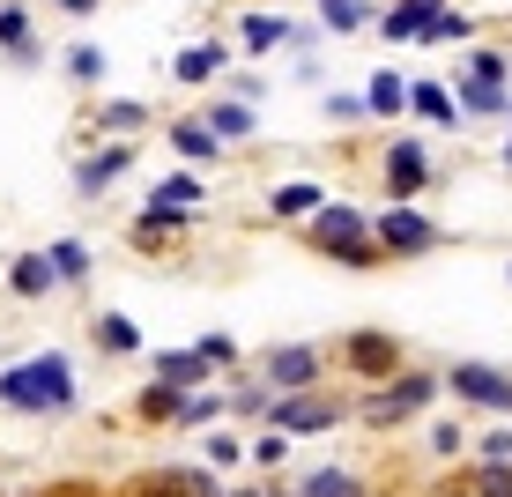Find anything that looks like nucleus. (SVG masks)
I'll return each instance as SVG.
<instances>
[{
    "instance_id": "31",
    "label": "nucleus",
    "mask_w": 512,
    "mask_h": 497,
    "mask_svg": "<svg viewBox=\"0 0 512 497\" xmlns=\"http://www.w3.org/2000/svg\"><path fill=\"white\" fill-rule=\"evenodd\" d=\"M312 23H320V38H349V30L372 23V8H364V0H320V8H312Z\"/></svg>"
},
{
    "instance_id": "3",
    "label": "nucleus",
    "mask_w": 512,
    "mask_h": 497,
    "mask_svg": "<svg viewBox=\"0 0 512 497\" xmlns=\"http://www.w3.org/2000/svg\"><path fill=\"white\" fill-rule=\"evenodd\" d=\"M305 238L320 245L327 260H342V268H379V238H372V216H364V208H349V201H327L320 216L305 223Z\"/></svg>"
},
{
    "instance_id": "36",
    "label": "nucleus",
    "mask_w": 512,
    "mask_h": 497,
    "mask_svg": "<svg viewBox=\"0 0 512 497\" xmlns=\"http://www.w3.org/2000/svg\"><path fill=\"white\" fill-rule=\"evenodd\" d=\"M505 75H512V52H498V45L468 52V82H505Z\"/></svg>"
},
{
    "instance_id": "50",
    "label": "nucleus",
    "mask_w": 512,
    "mask_h": 497,
    "mask_svg": "<svg viewBox=\"0 0 512 497\" xmlns=\"http://www.w3.org/2000/svg\"><path fill=\"white\" fill-rule=\"evenodd\" d=\"M505 119H512V112H505Z\"/></svg>"
},
{
    "instance_id": "11",
    "label": "nucleus",
    "mask_w": 512,
    "mask_h": 497,
    "mask_svg": "<svg viewBox=\"0 0 512 497\" xmlns=\"http://www.w3.org/2000/svg\"><path fill=\"white\" fill-rule=\"evenodd\" d=\"M0 60L8 67H45V38H38V8L30 0H0Z\"/></svg>"
},
{
    "instance_id": "27",
    "label": "nucleus",
    "mask_w": 512,
    "mask_h": 497,
    "mask_svg": "<svg viewBox=\"0 0 512 497\" xmlns=\"http://www.w3.org/2000/svg\"><path fill=\"white\" fill-rule=\"evenodd\" d=\"M45 260H52V275H60V290H82V282H90V268H97L82 238H52V245H45Z\"/></svg>"
},
{
    "instance_id": "25",
    "label": "nucleus",
    "mask_w": 512,
    "mask_h": 497,
    "mask_svg": "<svg viewBox=\"0 0 512 497\" xmlns=\"http://www.w3.org/2000/svg\"><path fill=\"white\" fill-rule=\"evenodd\" d=\"M364 112H372V119H401V112H409V75L379 67V75L364 82Z\"/></svg>"
},
{
    "instance_id": "28",
    "label": "nucleus",
    "mask_w": 512,
    "mask_h": 497,
    "mask_svg": "<svg viewBox=\"0 0 512 497\" xmlns=\"http://www.w3.org/2000/svg\"><path fill=\"white\" fill-rule=\"evenodd\" d=\"M238 45H245V52H275V45H290V23L268 15V8H245V15H238Z\"/></svg>"
},
{
    "instance_id": "33",
    "label": "nucleus",
    "mask_w": 512,
    "mask_h": 497,
    "mask_svg": "<svg viewBox=\"0 0 512 497\" xmlns=\"http://www.w3.org/2000/svg\"><path fill=\"white\" fill-rule=\"evenodd\" d=\"M223 416H231V394L201 386V394H186V408H179V431H208V423H223Z\"/></svg>"
},
{
    "instance_id": "9",
    "label": "nucleus",
    "mask_w": 512,
    "mask_h": 497,
    "mask_svg": "<svg viewBox=\"0 0 512 497\" xmlns=\"http://www.w3.org/2000/svg\"><path fill=\"white\" fill-rule=\"evenodd\" d=\"M379 171H386V201L394 208H416V193L431 186V156H423V141H386V156H379Z\"/></svg>"
},
{
    "instance_id": "35",
    "label": "nucleus",
    "mask_w": 512,
    "mask_h": 497,
    "mask_svg": "<svg viewBox=\"0 0 512 497\" xmlns=\"http://www.w3.org/2000/svg\"><path fill=\"white\" fill-rule=\"evenodd\" d=\"M461 483H468V497H512V468H490V460H475Z\"/></svg>"
},
{
    "instance_id": "24",
    "label": "nucleus",
    "mask_w": 512,
    "mask_h": 497,
    "mask_svg": "<svg viewBox=\"0 0 512 497\" xmlns=\"http://www.w3.org/2000/svg\"><path fill=\"white\" fill-rule=\"evenodd\" d=\"M60 75H67V82H75V90H97V82H104V75H112V52H104V45H90V38H82V45H67V52H60Z\"/></svg>"
},
{
    "instance_id": "2",
    "label": "nucleus",
    "mask_w": 512,
    "mask_h": 497,
    "mask_svg": "<svg viewBox=\"0 0 512 497\" xmlns=\"http://www.w3.org/2000/svg\"><path fill=\"white\" fill-rule=\"evenodd\" d=\"M438 394H446V379H438V371H423V364H409V371H394L386 386H372V394L349 408V416L372 423V431H401V423L423 416V408H431Z\"/></svg>"
},
{
    "instance_id": "18",
    "label": "nucleus",
    "mask_w": 512,
    "mask_h": 497,
    "mask_svg": "<svg viewBox=\"0 0 512 497\" xmlns=\"http://www.w3.org/2000/svg\"><path fill=\"white\" fill-rule=\"evenodd\" d=\"M409 112L431 119V127H468L461 104H453V90H446V82H431V75H409Z\"/></svg>"
},
{
    "instance_id": "49",
    "label": "nucleus",
    "mask_w": 512,
    "mask_h": 497,
    "mask_svg": "<svg viewBox=\"0 0 512 497\" xmlns=\"http://www.w3.org/2000/svg\"><path fill=\"white\" fill-rule=\"evenodd\" d=\"M505 171H512V134H505Z\"/></svg>"
},
{
    "instance_id": "21",
    "label": "nucleus",
    "mask_w": 512,
    "mask_h": 497,
    "mask_svg": "<svg viewBox=\"0 0 512 497\" xmlns=\"http://www.w3.org/2000/svg\"><path fill=\"white\" fill-rule=\"evenodd\" d=\"M164 134H171V149H179V156H186V164H223V141H216V134H208V127H201V112H186V119H171V127H164Z\"/></svg>"
},
{
    "instance_id": "10",
    "label": "nucleus",
    "mask_w": 512,
    "mask_h": 497,
    "mask_svg": "<svg viewBox=\"0 0 512 497\" xmlns=\"http://www.w3.org/2000/svg\"><path fill=\"white\" fill-rule=\"evenodd\" d=\"M134 141H104V149H82L75 156V193H82V201H104V193H112L119 179H127V171H134Z\"/></svg>"
},
{
    "instance_id": "38",
    "label": "nucleus",
    "mask_w": 512,
    "mask_h": 497,
    "mask_svg": "<svg viewBox=\"0 0 512 497\" xmlns=\"http://www.w3.org/2000/svg\"><path fill=\"white\" fill-rule=\"evenodd\" d=\"M268 401H275V394H268L260 379H238V386H231V416H268Z\"/></svg>"
},
{
    "instance_id": "20",
    "label": "nucleus",
    "mask_w": 512,
    "mask_h": 497,
    "mask_svg": "<svg viewBox=\"0 0 512 497\" xmlns=\"http://www.w3.org/2000/svg\"><path fill=\"white\" fill-rule=\"evenodd\" d=\"M453 104H461V119H505L512 112V90L505 82H453Z\"/></svg>"
},
{
    "instance_id": "48",
    "label": "nucleus",
    "mask_w": 512,
    "mask_h": 497,
    "mask_svg": "<svg viewBox=\"0 0 512 497\" xmlns=\"http://www.w3.org/2000/svg\"><path fill=\"white\" fill-rule=\"evenodd\" d=\"M223 497H282V490H223Z\"/></svg>"
},
{
    "instance_id": "39",
    "label": "nucleus",
    "mask_w": 512,
    "mask_h": 497,
    "mask_svg": "<svg viewBox=\"0 0 512 497\" xmlns=\"http://www.w3.org/2000/svg\"><path fill=\"white\" fill-rule=\"evenodd\" d=\"M245 460H253V468H282V460H290V438H282V431H260L253 446H245Z\"/></svg>"
},
{
    "instance_id": "26",
    "label": "nucleus",
    "mask_w": 512,
    "mask_h": 497,
    "mask_svg": "<svg viewBox=\"0 0 512 497\" xmlns=\"http://www.w3.org/2000/svg\"><path fill=\"white\" fill-rule=\"evenodd\" d=\"M90 342L104 349V357H141V327L127 312H97L90 319Z\"/></svg>"
},
{
    "instance_id": "14",
    "label": "nucleus",
    "mask_w": 512,
    "mask_h": 497,
    "mask_svg": "<svg viewBox=\"0 0 512 497\" xmlns=\"http://www.w3.org/2000/svg\"><path fill=\"white\" fill-rule=\"evenodd\" d=\"M231 75V45L223 38H201V45H186L179 60H171V82H186V90H208V82H223Z\"/></svg>"
},
{
    "instance_id": "13",
    "label": "nucleus",
    "mask_w": 512,
    "mask_h": 497,
    "mask_svg": "<svg viewBox=\"0 0 512 497\" xmlns=\"http://www.w3.org/2000/svg\"><path fill=\"white\" fill-rule=\"evenodd\" d=\"M127 497H223V483L216 468H149L127 483Z\"/></svg>"
},
{
    "instance_id": "44",
    "label": "nucleus",
    "mask_w": 512,
    "mask_h": 497,
    "mask_svg": "<svg viewBox=\"0 0 512 497\" xmlns=\"http://www.w3.org/2000/svg\"><path fill=\"white\" fill-rule=\"evenodd\" d=\"M475 460H490V468H512V431H490L483 446H475Z\"/></svg>"
},
{
    "instance_id": "4",
    "label": "nucleus",
    "mask_w": 512,
    "mask_h": 497,
    "mask_svg": "<svg viewBox=\"0 0 512 497\" xmlns=\"http://www.w3.org/2000/svg\"><path fill=\"white\" fill-rule=\"evenodd\" d=\"M334 423H349V401L342 394H275L268 401V431H282V438H312V431H334Z\"/></svg>"
},
{
    "instance_id": "41",
    "label": "nucleus",
    "mask_w": 512,
    "mask_h": 497,
    "mask_svg": "<svg viewBox=\"0 0 512 497\" xmlns=\"http://www.w3.org/2000/svg\"><path fill=\"white\" fill-rule=\"evenodd\" d=\"M461 446H468L461 423H431V453H438V460H461Z\"/></svg>"
},
{
    "instance_id": "34",
    "label": "nucleus",
    "mask_w": 512,
    "mask_h": 497,
    "mask_svg": "<svg viewBox=\"0 0 512 497\" xmlns=\"http://www.w3.org/2000/svg\"><path fill=\"white\" fill-rule=\"evenodd\" d=\"M468 38H475V15H468V8H446V15H438V23L423 30L416 45H468Z\"/></svg>"
},
{
    "instance_id": "6",
    "label": "nucleus",
    "mask_w": 512,
    "mask_h": 497,
    "mask_svg": "<svg viewBox=\"0 0 512 497\" xmlns=\"http://www.w3.org/2000/svg\"><path fill=\"white\" fill-rule=\"evenodd\" d=\"M372 238H379L386 260H423V253L446 245V230L423 216V208H386V216H372Z\"/></svg>"
},
{
    "instance_id": "12",
    "label": "nucleus",
    "mask_w": 512,
    "mask_h": 497,
    "mask_svg": "<svg viewBox=\"0 0 512 497\" xmlns=\"http://www.w3.org/2000/svg\"><path fill=\"white\" fill-rule=\"evenodd\" d=\"M446 8H453V0H386V8L372 15V30H379L386 45H416V38H423V30H431Z\"/></svg>"
},
{
    "instance_id": "42",
    "label": "nucleus",
    "mask_w": 512,
    "mask_h": 497,
    "mask_svg": "<svg viewBox=\"0 0 512 497\" xmlns=\"http://www.w3.org/2000/svg\"><path fill=\"white\" fill-rule=\"evenodd\" d=\"M327 119H334V127H357V119H372V112H364V97L334 90V97H327Z\"/></svg>"
},
{
    "instance_id": "17",
    "label": "nucleus",
    "mask_w": 512,
    "mask_h": 497,
    "mask_svg": "<svg viewBox=\"0 0 512 497\" xmlns=\"http://www.w3.org/2000/svg\"><path fill=\"white\" fill-rule=\"evenodd\" d=\"M52 290H60V275H52L45 253H15V260H8V297H23V305H45Z\"/></svg>"
},
{
    "instance_id": "46",
    "label": "nucleus",
    "mask_w": 512,
    "mask_h": 497,
    "mask_svg": "<svg viewBox=\"0 0 512 497\" xmlns=\"http://www.w3.org/2000/svg\"><path fill=\"white\" fill-rule=\"evenodd\" d=\"M431 497H468V483H461V475H446V483H438Z\"/></svg>"
},
{
    "instance_id": "40",
    "label": "nucleus",
    "mask_w": 512,
    "mask_h": 497,
    "mask_svg": "<svg viewBox=\"0 0 512 497\" xmlns=\"http://www.w3.org/2000/svg\"><path fill=\"white\" fill-rule=\"evenodd\" d=\"M223 97H238V104H260V97H268V75L238 67V75H223Z\"/></svg>"
},
{
    "instance_id": "43",
    "label": "nucleus",
    "mask_w": 512,
    "mask_h": 497,
    "mask_svg": "<svg viewBox=\"0 0 512 497\" xmlns=\"http://www.w3.org/2000/svg\"><path fill=\"white\" fill-rule=\"evenodd\" d=\"M238 460H245V446H238L231 431H216V438H208V468H238Z\"/></svg>"
},
{
    "instance_id": "1",
    "label": "nucleus",
    "mask_w": 512,
    "mask_h": 497,
    "mask_svg": "<svg viewBox=\"0 0 512 497\" xmlns=\"http://www.w3.org/2000/svg\"><path fill=\"white\" fill-rule=\"evenodd\" d=\"M75 401H82V386H75V364H67L60 349L0 364V408H15V416H67Z\"/></svg>"
},
{
    "instance_id": "30",
    "label": "nucleus",
    "mask_w": 512,
    "mask_h": 497,
    "mask_svg": "<svg viewBox=\"0 0 512 497\" xmlns=\"http://www.w3.org/2000/svg\"><path fill=\"white\" fill-rule=\"evenodd\" d=\"M149 201H156V208H179V216H193V208L208 201V179H193V171H171V179H156Z\"/></svg>"
},
{
    "instance_id": "23",
    "label": "nucleus",
    "mask_w": 512,
    "mask_h": 497,
    "mask_svg": "<svg viewBox=\"0 0 512 497\" xmlns=\"http://www.w3.org/2000/svg\"><path fill=\"white\" fill-rule=\"evenodd\" d=\"M186 223H193V216H179V208H156V201H141V216H134V230H127V238L141 245V253H156V245H171Z\"/></svg>"
},
{
    "instance_id": "15",
    "label": "nucleus",
    "mask_w": 512,
    "mask_h": 497,
    "mask_svg": "<svg viewBox=\"0 0 512 497\" xmlns=\"http://www.w3.org/2000/svg\"><path fill=\"white\" fill-rule=\"evenodd\" d=\"M149 104L141 97H97L90 104V134H112V141H134V134H149Z\"/></svg>"
},
{
    "instance_id": "22",
    "label": "nucleus",
    "mask_w": 512,
    "mask_h": 497,
    "mask_svg": "<svg viewBox=\"0 0 512 497\" xmlns=\"http://www.w3.org/2000/svg\"><path fill=\"white\" fill-rule=\"evenodd\" d=\"M149 364H156V379H164V386H179V394H201V386L216 379V371H208L201 357H193V349H156Z\"/></svg>"
},
{
    "instance_id": "47",
    "label": "nucleus",
    "mask_w": 512,
    "mask_h": 497,
    "mask_svg": "<svg viewBox=\"0 0 512 497\" xmlns=\"http://www.w3.org/2000/svg\"><path fill=\"white\" fill-rule=\"evenodd\" d=\"M45 497H97V490H82V483H60V490H45Z\"/></svg>"
},
{
    "instance_id": "8",
    "label": "nucleus",
    "mask_w": 512,
    "mask_h": 497,
    "mask_svg": "<svg viewBox=\"0 0 512 497\" xmlns=\"http://www.w3.org/2000/svg\"><path fill=\"white\" fill-rule=\"evenodd\" d=\"M438 379H446L453 401L490 408V416H512V371H498V364H453V371H438Z\"/></svg>"
},
{
    "instance_id": "32",
    "label": "nucleus",
    "mask_w": 512,
    "mask_h": 497,
    "mask_svg": "<svg viewBox=\"0 0 512 497\" xmlns=\"http://www.w3.org/2000/svg\"><path fill=\"white\" fill-rule=\"evenodd\" d=\"M297 497H372V490H364L357 468H312L305 483H297Z\"/></svg>"
},
{
    "instance_id": "45",
    "label": "nucleus",
    "mask_w": 512,
    "mask_h": 497,
    "mask_svg": "<svg viewBox=\"0 0 512 497\" xmlns=\"http://www.w3.org/2000/svg\"><path fill=\"white\" fill-rule=\"evenodd\" d=\"M52 8H60V15H97L104 0H52Z\"/></svg>"
},
{
    "instance_id": "19",
    "label": "nucleus",
    "mask_w": 512,
    "mask_h": 497,
    "mask_svg": "<svg viewBox=\"0 0 512 497\" xmlns=\"http://www.w3.org/2000/svg\"><path fill=\"white\" fill-rule=\"evenodd\" d=\"M320 208H327V186H312V179H290V186L268 193V216L275 223H312Z\"/></svg>"
},
{
    "instance_id": "37",
    "label": "nucleus",
    "mask_w": 512,
    "mask_h": 497,
    "mask_svg": "<svg viewBox=\"0 0 512 497\" xmlns=\"http://www.w3.org/2000/svg\"><path fill=\"white\" fill-rule=\"evenodd\" d=\"M193 357H201L208 371H231V364H238V342H231V334H201V342H193Z\"/></svg>"
},
{
    "instance_id": "5",
    "label": "nucleus",
    "mask_w": 512,
    "mask_h": 497,
    "mask_svg": "<svg viewBox=\"0 0 512 497\" xmlns=\"http://www.w3.org/2000/svg\"><path fill=\"white\" fill-rule=\"evenodd\" d=\"M334 357H342V371H349V379H372V386H386L394 371H409L401 342H394V334H379V327H357V334H342V342H334Z\"/></svg>"
},
{
    "instance_id": "16",
    "label": "nucleus",
    "mask_w": 512,
    "mask_h": 497,
    "mask_svg": "<svg viewBox=\"0 0 512 497\" xmlns=\"http://www.w3.org/2000/svg\"><path fill=\"white\" fill-rule=\"evenodd\" d=\"M201 127L216 134L223 149H231V141H253V127H260V112H253V104H238V97H223V90H216V97L201 104Z\"/></svg>"
},
{
    "instance_id": "29",
    "label": "nucleus",
    "mask_w": 512,
    "mask_h": 497,
    "mask_svg": "<svg viewBox=\"0 0 512 497\" xmlns=\"http://www.w3.org/2000/svg\"><path fill=\"white\" fill-rule=\"evenodd\" d=\"M179 408H186V394H179V386L149 379V386L134 394V423H179Z\"/></svg>"
},
{
    "instance_id": "7",
    "label": "nucleus",
    "mask_w": 512,
    "mask_h": 497,
    "mask_svg": "<svg viewBox=\"0 0 512 497\" xmlns=\"http://www.w3.org/2000/svg\"><path fill=\"white\" fill-rule=\"evenodd\" d=\"M320 379H327V349H312V342H282L260 357V386L268 394H312Z\"/></svg>"
}]
</instances>
